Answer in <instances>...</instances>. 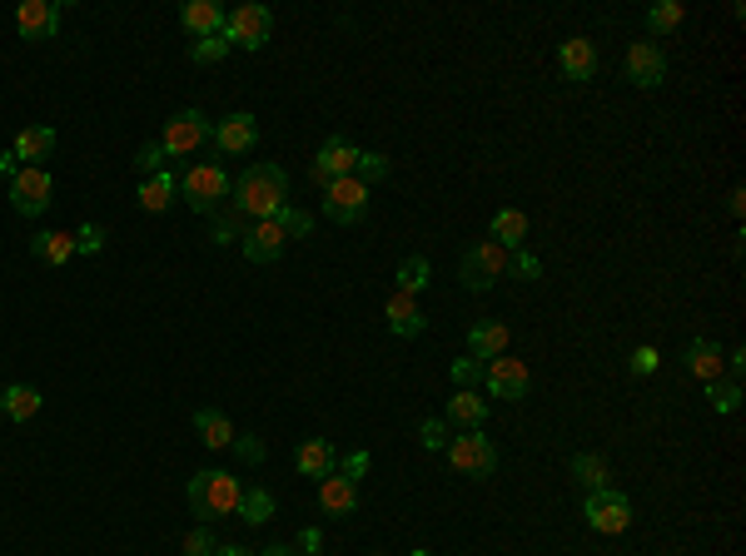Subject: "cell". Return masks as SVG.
<instances>
[{
	"label": "cell",
	"mask_w": 746,
	"mask_h": 556,
	"mask_svg": "<svg viewBox=\"0 0 746 556\" xmlns=\"http://www.w3.org/2000/svg\"><path fill=\"white\" fill-rule=\"evenodd\" d=\"M289 199V174L279 164H249L244 174L229 189V209H234L244 224H260V219H274Z\"/></svg>",
	"instance_id": "cell-1"
},
{
	"label": "cell",
	"mask_w": 746,
	"mask_h": 556,
	"mask_svg": "<svg viewBox=\"0 0 746 556\" xmlns=\"http://www.w3.org/2000/svg\"><path fill=\"white\" fill-rule=\"evenodd\" d=\"M239 497H244V487H239L234 472L209 467V472H195V477H190V507H195L199 526L234 517L239 512Z\"/></svg>",
	"instance_id": "cell-2"
},
{
	"label": "cell",
	"mask_w": 746,
	"mask_h": 556,
	"mask_svg": "<svg viewBox=\"0 0 746 556\" xmlns=\"http://www.w3.org/2000/svg\"><path fill=\"white\" fill-rule=\"evenodd\" d=\"M229 189H234V179H229V170L215 160L180 170V199L190 204L195 215H219V209L229 204Z\"/></svg>",
	"instance_id": "cell-3"
},
{
	"label": "cell",
	"mask_w": 746,
	"mask_h": 556,
	"mask_svg": "<svg viewBox=\"0 0 746 556\" xmlns=\"http://www.w3.org/2000/svg\"><path fill=\"white\" fill-rule=\"evenodd\" d=\"M508 248H497L493 239H478V244L463 248V258H458V283H463L468 293H487L497 283V278L508 274Z\"/></svg>",
	"instance_id": "cell-4"
},
{
	"label": "cell",
	"mask_w": 746,
	"mask_h": 556,
	"mask_svg": "<svg viewBox=\"0 0 746 556\" xmlns=\"http://www.w3.org/2000/svg\"><path fill=\"white\" fill-rule=\"evenodd\" d=\"M209 135H215V125H209L205 109H180V115L164 119L154 144H160L170 160H180V154H199V144H209Z\"/></svg>",
	"instance_id": "cell-5"
},
{
	"label": "cell",
	"mask_w": 746,
	"mask_h": 556,
	"mask_svg": "<svg viewBox=\"0 0 746 556\" xmlns=\"http://www.w3.org/2000/svg\"><path fill=\"white\" fill-rule=\"evenodd\" d=\"M444 457L458 477H478V482L493 477V467H497V448H493V438H483V428L463 432V438H448Z\"/></svg>",
	"instance_id": "cell-6"
},
{
	"label": "cell",
	"mask_w": 746,
	"mask_h": 556,
	"mask_svg": "<svg viewBox=\"0 0 746 556\" xmlns=\"http://www.w3.org/2000/svg\"><path fill=\"white\" fill-rule=\"evenodd\" d=\"M583 517L597 536H622L632 526V497L617 493V487H602V493H587Z\"/></svg>",
	"instance_id": "cell-7"
},
{
	"label": "cell",
	"mask_w": 746,
	"mask_h": 556,
	"mask_svg": "<svg viewBox=\"0 0 746 556\" xmlns=\"http://www.w3.org/2000/svg\"><path fill=\"white\" fill-rule=\"evenodd\" d=\"M229 40V50H264L269 45V35H274V15H269V5H239V11H229L225 15V31H219Z\"/></svg>",
	"instance_id": "cell-8"
},
{
	"label": "cell",
	"mask_w": 746,
	"mask_h": 556,
	"mask_svg": "<svg viewBox=\"0 0 746 556\" xmlns=\"http://www.w3.org/2000/svg\"><path fill=\"white\" fill-rule=\"evenodd\" d=\"M483 387L493 397L523 403V397H528V387H532V373H528V363H523V358L497 354V358H487V363H483Z\"/></svg>",
	"instance_id": "cell-9"
},
{
	"label": "cell",
	"mask_w": 746,
	"mask_h": 556,
	"mask_svg": "<svg viewBox=\"0 0 746 556\" xmlns=\"http://www.w3.org/2000/svg\"><path fill=\"white\" fill-rule=\"evenodd\" d=\"M50 194H55V179L41 170H31V164H21V174L11 179V209L25 219H41L45 209H50Z\"/></svg>",
	"instance_id": "cell-10"
},
{
	"label": "cell",
	"mask_w": 746,
	"mask_h": 556,
	"mask_svg": "<svg viewBox=\"0 0 746 556\" xmlns=\"http://www.w3.org/2000/svg\"><path fill=\"white\" fill-rule=\"evenodd\" d=\"M368 215V189L348 174V179H334L324 189V219H334V224H358V219Z\"/></svg>",
	"instance_id": "cell-11"
},
{
	"label": "cell",
	"mask_w": 746,
	"mask_h": 556,
	"mask_svg": "<svg viewBox=\"0 0 746 556\" xmlns=\"http://www.w3.org/2000/svg\"><path fill=\"white\" fill-rule=\"evenodd\" d=\"M622 76L642 90H657L662 80H667V50H662L657 40H638L628 50V60H622Z\"/></svg>",
	"instance_id": "cell-12"
},
{
	"label": "cell",
	"mask_w": 746,
	"mask_h": 556,
	"mask_svg": "<svg viewBox=\"0 0 746 556\" xmlns=\"http://www.w3.org/2000/svg\"><path fill=\"white\" fill-rule=\"evenodd\" d=\"M354 164H358V150L348 144L344 135H334L324 150H319V160L309 164V179H314L319 189H329L334 179H348V174H354Z\"/></svg>",
	"instance_id": "cell-13"
},
{
	"label": "cell",
	"mask_w": 746,
	"mask_h": 556,
	"mask_svg": "<svg viewBox=\"0 0 746 556\" xmlns=\"http://www.w3.org/2000/svg\"><path fill=\"white\" fill-rule=\"evenodd\" d=\"M239 244H244V258H249V264H274V258L284 254V244H289V229H284L279 215H274V219H260V224H249Z\"/></svg>",
	"instance_id": "cell-14"
},
{
	"label": "cell",
	"mask_w": 746,
	"mask_h": 556,
	"mask_svg": "<svg viewBox=\"0 0 746 556\" xmlns=\"http://www.w3.org/2000/svg\"><path fill=\"white\" fill-rule=\"evenodd\" d=\"M215 150L219 154H249L254 144H260V125H254V115H244V109H234V115H225L215 125Z\"/></svg>",
	"instance_id": "cell-15"
},
{
	"label": "cell",
	"mask_w": 746,
	"mask_h": 556,
	"mask_svg": "<svg viewBox=\"0 0 746 556\" xmlns=\"http://www.w3.org/2000/svg\"><path fill=\"white\" fill-rule=\"evenodd\" d=\"M15 31L21 40H55L60 31V0H25L15 11Z\"/></svg>",
	"instance_id": "cell-16"
},
{
	"label": "cell",
	"mask_w": 746,
	"mask_h": 556,
	"mask_svg": "<svg viewBox=\"0 0 746 556\" xmlns=\"http://www.w3.org/2000/svg\"><path fill=\"white\" fill-rule=\"evenodd\" d=\"M448 428H463V432H478L487 422V397H478V387H454L448 397V413H444Z\"/></svg>",
	"instance_id": "cell-17"
},
{
	"label": "cell",
	"mask_w": 746,
	"mask_h": 556,
	"mask_svg": "<svg viewBox=\"0 0 746 556\" xmlns=\"http://www.w3.org/2000/svg\"><path fill=\"white\" fill-rule=\"evenodd\" d=\"M319 507H324L329 517H354L358 512V482L344 477V472L319 477Z\"/></svg>",
	"instance_id": "cell-18"
},
{
	"label": "cell",
	"mask_w": 746,
	"mask_h": 556,
	"mask_svg": "<svg viewBox=\"0 0 746 556\" xmlns=\"http://www.w3.org/2000/svg\"><path fill=\"white\" fill-rule=\"evenodd\" d=\"M383 318H389L393 338H418V333L428 328V318H423L418 299H413V293H399V289H393V299L383 303Z\"/></svg>",
	"instance_id": "cell-19"
},
{
	"label": "cell",
	"mask_w": 746,
	"mask_h": 556,
	"mask_svg": "<svg viewBox=\"0 0 746 556\" xmlns=\"http://www.w3.org/2000/svg\"><path fill=\"white\" fill-rule=\"evenodd\" d=\"M681 363H687V373H692V378H702V383H716V378H726V354L716 348L712 338H692V343H687Z\"/></svg>",
	"instance_id": "cell-20"
},
{
	"label": "cell",
	"mask_w": 746,
	"mask_h": 556,
	"mask_svg": "<svg viewBox=\"0 0 746 556\" xmlns=\"http://www.w3.org/2000/svg\"><path fill=\"white\" fill-rule=\"evenodd\" d=\"M294 467H299V477H329V472H338V448L329 438H309L299 442V452H294Z\"/></svg>",
	"instance_id": "cell-21"
},
{
	"label": "cell",
	"mask_w": 746,
	"mask_h": 556,
	"mask_svg": "<svg viewBox=\"0 0 746 556\" xmlns=\"http://www.w3.org/2000/svg\"><path fill=\"white\" fill-rule=\"evenodd\" d=\"M508 343H513L508 323H497V318H478L473 328H468V354L483 358V363L497 354H508Z\"/></svg>",
	"instance_id": "cell-22"
},
{
	"label": "cell",
	"mask_w": 746,
	"mask_h": 556,
	"mask_svg": "<svg viewBox=\"0 0 746 556\" xmlns=\"http://www.w3.org/2000/svg\"><path fill=\"white\" fill-rule=\"evenodd\" d=\"M225 15H229V11L219 5V0H190V5L180 11V25L195 35V40H205V35L225 31Z\"/></svg>",
	"instance_id": "cell-23"
},
{
	"label": "cell",
	"mask_w": 746,
	"mask_h": 556,
	"mask_svg": "<svg viewBox=\"0 0 746 556\" xmlns=\"http://www.w3.org/2000/svg\"><path fill=\"white\" fill-rule=\"evenodd\" d=\"M140 209L145 215H164L174 199H180V174H170V170H160V174H145V184H140Z\"/></svg>",
	"instance_id": "cell-24"
},
{
	"label": "cell",
	"mask_w": 746,
	"mask_h": 556,
	"mask_svg": "<svg viewBox=\"0 0 746 556\" xmlns=\"http://www.w3.org/2000/svg\"><path fill=\"white\" fill-rule=\"evenodd\" d=\"M50 150H55V129L50 125H25L21 135H15V144H11V154L21 164H31V170H41V160H50Z\"/></svg>",
	"instance_id": "cell-25"
},
{
	"label": "cell",
	"mask_w": 746,
	"mask_h": 556,
	"mask_svg": "<svg viewBox=\"0 0 746 556\" xmlns=\"http://www.w3.org/2000/svg\"><path fill=\"white\" fill-rule=\"evenodd\" d=\"M558 65H563L567 80H593L597 76V50L587 35H573V40H563V50H558Z\"/></svg>",
	"instance_id": "cell-26"
},
{
	"label": "cell",
	"mask_w": 746,
	"mask_h": 556,
	"mask_svg": "<svg viewBox=\"0 0 746 556\" xmlns=\"http://www.w3.org/2000/svg\"><path fill=\"white\" fill-rule=\"evenodd\" d=\"M31 254L41 258V264L60 268V264H70V258H76V234H66V229H45V234L31 239Z\"/></svg>",
	"instance_id": "cell-27"
},
{
	"label": "cell",
	"mask_w": 746,
	"mask_h": 556,
	"mask_svg": "<svg viewBox=\"0 0 746 556\" xmlns=\"http://www.w3.org/2000/svg\"><path fill=\"white\" fill-rule=\"evenodd\" d=\"M195 432H199V442H205L209 452L234 448V422H229L225 413H215V407H199L195 413Z\"/></svg>",
	"instance_id": "cell-28"
},
{
	"label": "cell",
	"mask_w": 746,
	"mask_h": 556,
	"mask_svg": "<svg viewBox=\"0 0 746 556\" xmlns=\"http://www.w3.org/2000/svg\"><path fill=\"white\" fill-rule=\"evenodd\" d=\"M41 387H31V383H15V387H5L0 393V413L11 417V422H31L35 413H41Z\"/></svg>",
	"instance_id": "cell-29"
},
{
	"label": "cell",
	"mask_w": 746,
	"mask_h": 556,
	"mask_svg": "<svg viewBox=\"0 0 746 556\" xmlns=\"http://www.w3.org/2000/svg\"><path fill=\"white\" fill-rule=\"evenodd\" d=\"M523 239H528V215H523V209H497L493 215V244L518 254Z\"/></svg>",
	"instance_id": "cell-30"
},
{
	"label": "cell",
	"mask_w": 746,
	"mask_h": 556,
	"mask_svg": "<svg viewBox=\"0 0 746 556\" xmlns=\"http://www.w3.org/2000/svg\"><path fill=\"white\" fill-rule=\"evenodd\" d=\"M239 517H244L249 526H264L274 517V493L269 487H244V497H239Z\"/></svg>",
	"instance_id": "cell-31"
},
{
	"label": "cell",
	"mask_w": 746,
	"mask_h": 556,
	"mask_svg": "<svg viewBox=\"0 0 746 556\" xmlns=\"http://www.w3.org/2000/svg\"><path fill=\"white\" fill-rule=\"evenodd\" d=\"M573 477L583 482L587 493H602V487H612V482H607V457H597V452H577V457H573Z\"/></svg>",
	"instance_id": "cell-32"
},
{
	"label": "cell",
	"mask_w": 746,
	"mask_h": 556,
	"mask_svg": "<svg viewBox=\"0 0 746 556\" xmlns=\"http://www.w3.org/2000/svg\"><path fill=\"white\" fill-rule=\"evenodd\" d=\"M428 278H433V268H428V258H423V254L403 258V264H399V293H413V299H418V293L428 289Z\"/></svg>",
	"instance_id": "cell-33"
},
{
	"label": "cell",
	"mask_w": 746,
	"mask_h": 556,
	"mask_svg": "<svg viewBox=\"0 0 746 556\" xmlns=\"http://www.w3.org/2000/svg\"><path fill=\"white\" fill-rule=\"evenodd\" d=\"M681 21H687V11H681L677 0H657L647 11V35H672Z\"/></svg>",
	"instance_id": "cell-34"
},
{
	"label": "cell",
	"mask_w": 746,
	"mask_h": 556,
	"mask_svg": "<svg viewBox=\"0 0 746 556\" xmlns=\"http://www.w3.org/2000/svg\"><path fill=\"white\" fill-rule=\"evenodd\" d=\"M354 179L364 184H379V179H389V154H379V150H358V164H354Z\"/></svg>",
	"instance_id": "cell-35"
},
{
	"label": "cell",
	"mask_w": 746,
	"mask_h": 556,
	"mask_svg": "<svg viewBox=\"0 0 746 556\" xmlns=\"http://www.w3.org/2000/svg\"><path fill=\"white\" fill-rule=\"evenodd\" d=\"M707 403H712L716 413H736V407H742V383H736V378H716V383H707Z\"/></svg>",
	"instance_id": "cell-36"
},
{
	"label": "cell",
	"mask_w": 746,
	"mask_h": 556,
	"mask_svg": "<svg viewBox=\"0 0 746 556\" xmlns=\"http://www.w3.org/2000/svg\"><path fill=\"white\" fill-rule=\"evenodd\" d=\"M229 55V40L225 35H205V40H190V60L195 65H219Z\"/></svg>",
	"instance_id": "cell-37"
},
{
	"label": "cell",
	"mask_w": 746,
	"mask_h": 556,
	"mask_svg": "<svg viewBox=\"0 0 746 556\" xmlns=\"http://www.w3.org/2000/svg\"><path fill=\"white\" fill-rule=\"evenodd\" d=\"M448 438H454V428H448L444 417H423V428H418L423 452H444V448H448Z\"/></svg>",
	"instance_id": "cell-38"
},
{
	"label": "cell",
	"mask_w": 746,
	"mask_h": 556,
	"mask_svg": "<svg viewBox=\"0 0 746 556\" xmlns=\"http://www.w3.org/2000/svg\"><path fill=\"white\" fill-rule=\"evenodd\" d=\"M483 383V358H454V387H478Z\"/></svg>",
	"instance_id": "cell-39"
},
{
	"label": "cell",
	"mask_w": 746,
	"mask_h": 556,
	"mask_svg": "<svg viewBox=\"0 0 746 556\" xmlns=\"http://www.w3.org/2000/svg\"><path fill=\"white\" fill-rule=\"evenodd\" d=\"M244 219L234 215V209H225V215H215V244H234V239H244Z\"/></svg>",
	"instance_id": "cell-40"
},
{
	"label": "cell",
	"mask_w": 746,
	"mask_h": 556,
	"mask_svg": "<svg viewBox=\"0 0 746 556\" xmlns=\"http://www.w3.org/2000/svg\"><path fill=\"white\" fill-rule=\"evenodd\" d=\"M628 368H632V378H652V373H657V368H662V354H657V348H652V343H642L638 354L628 358Z\"/></svg>",
	"instance_id": "cell-41"
},
{
	"label": "cell",
	"mask_w": 746,
	"mask_h": 556,
	"mask_svg": "<svg viewBox=\"0 0 746 556\" xmlns=\"http://www.w3.org/2000/svg\"><path fill=\"white\" fill-rule=\"evenodd\" d=\"M279 224L289 229V239H303L309 229H314V219L303 215V209H294V204H284V209H279Z\"/></svg>",
	"instance_id": "cell-42"
},
{
	"label": "cell",
	"mask_w": 746,
	"mask_h": 556,
	"mask_svg": "<svg viewBox=\"0 0 746 556\" xmlns=\"http://www.w3.org/2000/svg\"><path fill=\"white\" fill-rule=\"evenodd\" d=\"M180 552L184 556H215V536H209V526H195V532L184 536Z\"/></svg>",
	"instance_id": "cell-43"
},
{
	"label": "cell",
	"mask_w": 746,
	"mask_h": 556,
	"mask_svg": "<svg viewBox=\"0 0 746 556\" xmlns=\"http://www.w3.org/2000/svg\"><path fill=\"white\" fill-rule=\"evenodd\" d=\"M100 248H105V229L100 224H85L76 234V254H100Z\"/></svg>",
	"instance_id": "cell-44"
},
{
	"label": "cell",
	"mask_w": 746,
	"mask_h": 556,
	"mask_svg": "<svg viewBox=\"0 0 746 556\" xmlns=\"http://www.w3.org/2000/svg\"><path fill=\"white\" fill-rule=\"evenodd\" d=\"M164 160H170V154H164L160 144H145V150L135 154V170H145V174H160V170H164Z\"/></svg>",
	"instance_id": "cell-45"
},
{
	"label": "cell",
	"mask_w": 746,
	"mask_h": 556,
	"mask_svg": "<svg viewBox=\"0 0 746 556\" xmlns=\"http://www.w3.org/2000/svg\"><path fill=\"white\" fill-rule=\"evenodd\" d=\"M338 472H344V477H364V472H368V452L364 448H358V452H344V457H338Z\"/></svg>",
	"instance_id": "cell-46"
},
{
	"label": "cell",
	"mask_w": 746,
	"mask_h": 556,
	"mask_svg": "<svg viewBox=\"0 0 746 556\" xmlns=\"http://www.w3.org/2000/svg\"><path fill=\"white\" fill-rule=\"evenodd\" d=\"M299 552H303V556L324 552V532H319V526H303V532H299Z\"/></svg>",
	"instance_id": "cell-47"
},
{
	"label": "cell",
	"mask_w": 746,
	"mask_h": 556,
	"mask_svg": "<svg viewBox=\"0 0 746 556\" xmlns=\"http://www.w3.org/2000/svg\"><path fill=\"white\" fill-rule=\"evenodd\" d=\"M508 264H513V268H518V274H523V278H538V274H542V264H538V258H532V254H523V248H518V254H513V258H508Z\"/></svg>",
	"instance_id": "cell-48"
},
{
	"label": "cell",
	"mask_w": 746,
	"mask_h": 556,
	"mask_svg": "<svg viewBox=\"0 0 746 556\" xmlns=\"http://www.w3.org/2000/svg\"><path fill=\"white\" fill-rule=\"evenodd\" d=\"M726 368H732V378L742 383V373H746V348H732V354H726Z\"/></svg>",
	"instance_id": "cell-49"
},
{
	"label": "cell",
	"mask_w": 746,
	"mask_h": 556,
	"mask_svg": "<svg viewBox=\"0 0 746 556\" xmlns=\"http://www.w3.org/2000/svg\"><path fill=\"white\" fill-rule=\"evenodd\" d=\"M15 174H21V160L5 150V154H0V179H15Z\"/></svg>",
	"instance_id": "cell-50"
},
{
	"label": "cell",
	"mask_w": 746,
	"mask_h": 556,
	"mask_svg": "<svg viewBox=\"0 0 746 556\" xmlns=\"http://www.w3.org/2000/svg\"><path fill=\"white\" fill-rule=\"evenodd\" d=\"M239 452H244V462H264V448L254 438H239Z\"/></svg>",
	"instance_id": "cell-51"
},
{
	"label": "cell",
	"mask_w": 746,
	"mask_h": 556,
	"mask_svg": "<svg viewBox=\"0 0 746 556\" xmlns=\"http://www.w3.org/2000/svg\"><path fill=\"white\" fill-rule=\"evenodd\" d=\"M260 556H299V546H284V542H274V546H264Z\"/></svg>",
	"instance_id": "cell-52"
},
{
	"label": "cell",
	"mask_w": 746,
	"mask_h": 556,
	"mask_svg": "<svg viewBox=\"0 0 746 556\" xmlns=\"http://www.w3.org/2000/svg\"><path fill=\"white\" fill-rule=\"evenodd\" d=\"M215 556H254V552H244V546H215Z\"/></svg>",
	"instance_id": "cell-53"
},
{
	"label": "cell",
	"mask_w": 746,
	"mask_h": 556,
	"mask_svg": "<svg viewBox=\"0 0 746 556\" xmlns=\"http://www.w3.org/2000/svg\"><path fill=\"white\" fill-rule=\"evenodd\" d=\"M409 556H438V552H428V546H418V552H409Z\"/></svg>",
	"instance_id": "cell-54"
},
{
	"label": "cell",
	"mask_w": 746,
	"mask_h": 556,
	"mask_svg": "<svg viewBox=\"0 0 746 556\" xmlns=\"http://www.w3.org/2000/svg\"><path fill=\"white\" fill-rule=\"evenodd\" d=\"M368 556H389V552H368Z\"/></svg>",
	"instance_id": "cell-55"
},
{
	"label": "cell",
	"mask_w": 746,
	"mask_h": 556,
	"mask_svg": "<svg viewBox=\"0 0 746 556\" xmlns=\"http://www.w3.org/2000/svg\"><path fill=\"white\" fill-rule=\"evenodd\" d=\"M314 556H324V552H314Z\"/></svg>",
	"instance_id": "cell-56"
},
{
	"label": "cell",
	"mask_w": 746,
	"mask_h": 556,
	"mask_svg": "<svg viewBox=\"0 0 746 556\" xmlns=\"http://www.w3.org/2000/svg\"><path fill=\"white\" fill-rule=\"evenodd\" d=\"M0 393H5V387H0Z\"/></svg>",
	"instance_id": "cell-57"
}]
</instances>
